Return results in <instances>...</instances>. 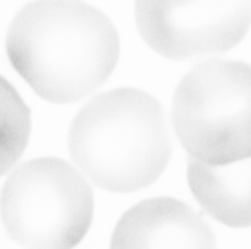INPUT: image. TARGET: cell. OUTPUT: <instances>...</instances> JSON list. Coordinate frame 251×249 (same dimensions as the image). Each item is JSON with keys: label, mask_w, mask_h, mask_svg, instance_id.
Wrapping results in <instances>:
<instances>
[{"label": "cell", "mask_w": 251, "mask_h": 249, "mask_svg": "<svg viewBox=\"0 0 251 249\" xmlns=\"http://www.w3.org/2000/svg\"><path fill=\"white\" fill-rule=\"evenodd\" d=\"M6 54L42 100L72 104L112 76L120 38L112 20L82 0H32L8 26Z\"/></svg>", "instance_id": "obj_1"}, {"label": "cell", "mask_w": 251, "mask_h": 249, "mask_svg": "<svg viewBox=\"0 0 251 249\" xmlns=\"http://www.w3.org/2000/svg\"><path fill=\"white\" fill-rule=\"evenodd\" d=\"M174 132L192 160L229 164L251 155V66L205 60L187 72L172 102Z\"/></svg>", "instance_id": "obj_3"}, {"label": "cell", "mask_w": 251, "mask_h": 249, "mask_svg": "<svg viewBox=\"0 0 251 249\" xmlns=\"http://www.w3.org/2000/svg\"><path fill=\"white\" fill-rule=\"evenodd\" d=\"M0 217L22 249H74L92 225L94 194L76 166L36 158L6 177Z\"/></svg>", "instance_id": "obj_4"}, {"label": "cell", "mask_w": 251, "mask_h": 249, "mask_svg": "<svg viewBox=\"0 0 251 249\" xmlns=\"http://www.w3.org/2000/svg\"><path fill=\"white\" fill-rule=\"evenodd\" d=\"M134 16L155 54L190 60L235 48L251 28V0H136Z\"/></svg>", "instance_id": "obj_5"}, {"label": "cell", "mask_w": 251, "mask_h": 249, "mask_svg": "<svg viewBox=\"0 0 251 249\" xmlns=\"http://www.w3.org/2000/svg\"><path fill=\"white\" fill-rule=\"evenodd\" d=\"M30 110L16 88L0 76V175L8 174L28 146Z\"/></svg>", "instance_id": "obj_8"}, {"label": "cell", "mask_w": 251, "mask_h": 249, "mask_svg": "<svg viewBox=\"0 0 251 249\" xmlns=\"http://www.w3.org/2000/svg\"><path fill=\"white\" fill-rule=\"evenodd\" d=\"M187 183L213 220L227 227H251V155L229 164L190 160Z\"/></svg>", "instance_id": "obj_7"}, {"label": "cell", "mask_w": 251, "mask_h": 249, "mask_svg": "<svg viewBox=\"0 0 251 249\" xmlns=\"http://www.w3.org/2000/svg\"><path fill=\"white\" fill-rule=\"evenodd\" d=\"M68 149L74 166L102 190L132 194L158 179L172 155L162 104L136 88L94 96L72 120Z\"/></svg>", "instance_id": "obj_2"}, {"label": "cell", "mask_w": 251, "mask_h": 249, "mask_svg": "<svg viewBox=\"0 0 251 249\" xmlns=\"http://www.w3.org/2000/svg\"><path fill=\"white\" fill-rule=\"evenodd\" d=\"M110 249H217L211 227L174 198L136 203L116 224Z\"/></svg>", "instance_id": "obj_6"}]
</instances>
